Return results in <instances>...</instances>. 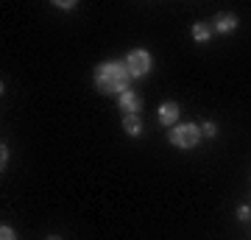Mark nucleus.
I'll return each mask as SVG.
<instances>
[{
    "label": "nucleus",
    "mask_w": 251,
    "mask_h": 240,
    "mask_svg": "<svg viewBox=\"0 0 251 240\" xmlns=\"http://www.w3.org/2000/svg\"><path fill=\"white\" fill-rule=\"evenodd\" d=\"M201 134H206V137H215V134H218V126L212 123V120H206V123L201 126Z\"/></svg>",
    "instance_id": "obj_10"
},
{
    "label": "nucleus",
    "mask_w": 251,
    "mask_h": 240,
    "mask_svg": "<svg viewBox=\"0 0 251 240\" xmlns=\"http://www.w3.org/2000/svg\"><path fill=\"white\" fill-rule=\"evenodd\" d=\"M168 140H171V145H176V148H181V151L196 148L198 140H201V126H196V123H176L171 132H168Z\"/></svg>",
    "instance_id": "obj_2"
},
{
    "label": "nucleus",
    "mask_w": 251,
    "mask_h": 240,
    "mask_svg": "<svg viewBox=\"0 0 251 240\" xmlns=\"http://www.w3.org/2000/svg\"><path fill=\"white\" fill-rule=\"evenodd\" d=\"M249 215H251L249 207H240V210H237V218H240V221H249Z\"/></svg>",
    "instance_id": "obj_11"
},
{
    "label": "nucleus",
    "mask_w": 251,
    "mask_h": 240,
    "mask_svg": "<svg viewBox=\"0 0 251 240\" xmlns=\"http://www.w3.org/2000/svg\"><path fill=\"white\" fill-rule=\"evenodd\" d=\"M0 240H17V235H14V229H11V226H6V223H3V226H0Z\"/></svg>",
    "instance_id": "obj_9"
},
{
    "label": "nucleus",
    "mask_w": 251,
    "mask_h": 240,
    "mask_svg": "<svg viewBox=\"0 0 251 240\" xmlns=\"http://www.w3.org/2000/svg\"><path fill=\"white\" fill-rule=\"evenodd\" d=\"M209 36H212V28L206 26V23H196V26H193V39H196V42H206Z\"/></svg>",
    "instance_id": "obj_8"
},
{
    "label": "nucleus",
    "mask_w": 251,
    "mask_h": 240,
    "mask_svg": "<svg viewBox=\"0 0 251 240\" xmlns=\"http://www.w3.org/2000/svg\"><path fill=\"white\" fill-rule=\"evenodd\" d=\"M59 9H75V3H67V0H62V3H56Z\"/></svg>",
    "instance_id": "obj_13"
},
{
    "label": "nucleus",
    "mask_w": 251,
    "mask_h": 240,
    "mask_svg": "<svg viewBox=\"0 0 251 240\" xmlns=\"http://www.w3.org/2000/svg\"><path fill=\"white\" fill-rule=\"evenodd\" d=\"M6 162H9V148H6V145H3V148H0V165H3V168H6Z\"/></svg>",
    "instance_id": "obj_12"
},
{
    "label": "nucleus",
    "mask_w": 251,
    "mask_h": 240,
    "mask_svg": "<svg viewBox=\"0 0 251 240\" xmlns=\"http://www.w3.org/2000/svg\"><path fill=\"white\" fill-rule=\"evenodd\" d=\"M151 53L148 51H143V48H134L131 53L126 56V67H128V73H131V79H143V76H148L151 73Z\"/></svg>",
    "instance_id": "obj_3"
},
{
    "label": "nucleus",
    "mask_w": 251,
    "mask_h": 240,
    "mask_svg": "<svg viewBox=\"0 0 251 240\" xmlns=\"http://www.w3.org/2000/svg\"><path fill=\"white\" fill-rule=\"evenodd\" d=\"M176 120H179V104L165 101L159 107V123L162 126H176Z\"/></svg>",
    "instance_id": "obj_5"
},
{
    "label": "nucleus",
    "mask_w": 251,
    "mask_h": 240,
    "mask_svg": "<svg viewBox=\"0 0 251 240\" xmlns=\"http://www.w3.org/2000/svg\"><path fill=\"white\" fill-rule=\"evenodd\" d=\"M128 84H131V73L126 62H103L95 67V87L103 95H123L128 92Z\"/></svg>",
    "instance_id": "obj_1"
},
{
    "label": "nucleus",
    "mask_w": 251,
    "mask_h": 240,
    "mask_svg": "<svg viewBox=\"0 0 251 240\" xmlns=\"http://www.w3.org/2000/svg\"><path fill=\"white\" fill-rule=\"evenodd\" d=\"M234 28H237V17H234V14H218L215 17V31H221V34H232Z\"/></svg>",
    "instance_id": "obj_7"
},
{
    "label": "nucleus",
    "mask_w": 251,
    "mask_h": 240,
    "mask_svg": "<svg viewBox=\"0 0 251 240\" xmlns=\"http://www.w3.org/2000/svg\"><path fill=\"white\" fill-rule=\"evenodd\" d=\"M117 107L123 109V115H140V109H143V98H140V92L128 89V92H123V95L117 98Z\"/></svg>",
    "instance_id": "obj_4"
},
{
    "label": "nucleus",
    "mask_w": 251,
    "mask_h": 240,
    "mask_svg": "<svg viewBox=\"0 0 251 240\" xmlns=\"http://www.w3.org/2000/svg\"><path fill=\"white\" fill-rule=\"evenodd\" d=\"M48 240H62V238H56V235H50V238H48Z\"/></svg>",
    "instance_id": "obj_14"
},
{
    "label": "nucleus",
    "mask_w": 251,
    "mask_h": 240,
    "mask_svg": "<svg viewBox=\"0 0 251 240\" xmlns=\"http://www.w3.org/2000/svg\"><path fill=\"white\" fill-rule=\"evenodd\" d=\"M123 129L128 137H140L143 134V120H140V115H123Z\"/></svg>",
    "instance_id": "obj_6"
}]
</instances>
